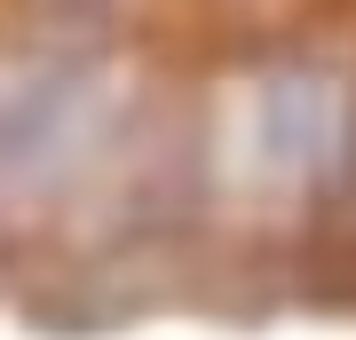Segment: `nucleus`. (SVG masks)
Here are the masks:
<instances>
[{"label": "nucleus", "mask_w": 356, "mask_h": 340, "mask_svg": "<svg viewBox=\"0 0 356 340\" xmlns=\"http://www.w3.org/2000/svg\"><path fill=\"white\" fill-rule=\"evenodd\" d=\"M103 119V72L95 63H32L0 88V198H24V190H48L64 166L88 151Z\"/></svg>", "instance_id": "nucleus-1"}, {"label": "nucleus", "mask_w": 356, "mask_h": 340, "mask_svg": "<svg viewBox=\"0 0 356 340\" xmlns=\"http://www.w3.org/2000/svg\"><path fill=\"white\" fill-rule=\"evenodd\" d=\"M341 143V88L325 72H277L254 95V166L261 175H317Z\"/></svg>", "instance_id": "nucleus-2"}]
</instances>
